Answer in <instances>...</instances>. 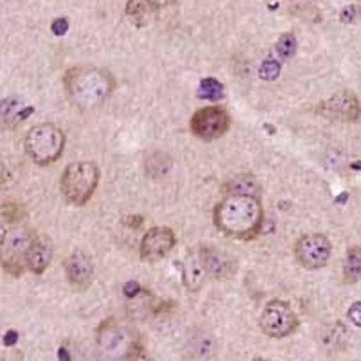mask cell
Instances as JSON below:
<instances>
[{"label": "cell", "mask_w": 361, "mask_h": 361, "mask_svg": "<svg viewBox=\"0 0 361 361\" xmlns=\"http://www.w3.org/2000/svg\"><path fill=\"white\" fill-rule=\"evenodd\" d=\"M264 211L259 196L226 195L214 209V225L234 239H254L261 232Z\"/></svg>", "instance_id": "obj_1"}, {"label": "cell", "mask_w": 361, "mask_h": 361, "mask_svg": "<svg viewBox=\"0 0 361 361\" xmlns=\"http://www.w3.org/2000/svg\"><path fill=\"white\" fill-rule=\"evenodd\" d=\"M65 90L72 104L81 110L97 108L116 90V80L104 68L72 67L63 78Z\"/></svg>", "instance_id": "obj_2"}, {"label": "cell", "mask_w": 361, "mask_h": 361, "mask_svg": "<svg viewBox=\"0 0 361 361\" xmlns=\"http://www.w3.org/2000/svg\"><path fill=\"white\" fill-rule=\"evenodd\" d=\"M101 171L94 162H75L65 167L60 178V189L63 198L71 205L83 207L94 196L99 185Z\"/></svg>", "instance_id": "obj_3"}, {"label": "cell", "mask_w": 361, "mask_h": 361, "mask_svg": "<svg viewBox=\"0 0 361 361\" xmlns=\"http://www.w3.org/2000/svg\"><path fill=\"white\" fill-rule=\"evenodd\" d=\"M65 135L60 126L51 123L36 124L25 135V151L29 159L38 166L56 162L63 153Z\"/></svg>", "instance_id": "obj_4"}, {"label": "cell", "mask_w": 361, "mask_h": 361, "mask_svg": "<svg viewBox=\"0 0 361 361\" xmlns=\"http://www.w3.org/2000/svg\"><path fill=\"white\" fill-rule=\"evenodd\" d=\"M36 235L24 226L8 231L4 243L0 245V266L13 277H20L27 268V254L31 250Z\"/></svg>", "instance_id": "obj_5"}, {"label": "cell", "mask_w": 361, "mask_h": 361, "mask_svg": "<svg viewBox=\"0 0 361 361\" xmlns=\"http://www.w3.org/2000/svg\"><path fill=\"white\" fill-rule=\"evenodd\" d=\"M298 327V317L288 302L271 300L261 314V329L270 338H286Z\"/></svg>", "instance_id": "obj_6"}, {"label": "cell", "mask_w": 361, "mask_h": 361, "mask_svg": "<svg viewBox=\"0 0 361 361\" xmlns=\"http://www.w3.org/2000/svg\"><path fill=\"white\" fill-rule=\"evenodd\" d=\"M232 119L221 106H205L191 117L192 135L202 140L221 139L231 130Z\"/></svg>", "instance_id": "obj_7"}, {"label": "cell", "mask_w": 361, "mask_h": 361, "mask_svg": "<svg viewBox=\"0 0 361 361\" xmlns=\"http://www.w3.org/2000/svg\"><path fill=\"white\" fill-rule=\"evenodd\" d=\"M333 245L324 234H306L302 235L295 246V257L298 264L306 270H318L329 262Z\"/></svg>", "instance_id": "obj_8"}, {"label": "cell", "mask_w": 361, "mask_h": 361, "mask_svg": "<svg viewBox=\"0 0 361 361\" xmlns=\"http://www.w3.org/2000/svg\"><path fill=\"white\" fill-rule=\"evenodd\" d=\"M317 111L322 117L343 123H354L361 116V104L356 94L350 90H341L329 99L322 101L317 106Z\"/></svg>", "instance_id": "obj_9"}, {"label": "cell", "mask_w": 361, "mask_h": 361, "mask_svg": "<svg viewBox=\"0 0 361 361\" xmlns=\"http://www.w3.org/2000/svg\"><path fill=\"white\" fill-rule=\"evenodd\" d=\"M175 245L176 235L169 226H153L140 241V257L147 262H157L169 255Z\"/></svg>", "instance_id": "obj_10"}, {"label": "cell", "mask_w": 361, "mask_h": 361, "mask_svg": "<svg viewBox=\"0 0 361 361\" xmlns=\"http://www.w3.org/2000/svg\"><path fill=\"white\" fill-rule=\"evenodd\" d=\"M94 261L83 250H75L65 261V275L67 281L74 290L85 291L92 286L94 282Z\"/></svg>", "instance_id": "obj_11"}, {"label": "cell", "mask_w": 361, "mask_h": 361, "mask_svg": "<svg viewBox=\"0 0 361 361\" xmlns=\"http://www.w3.org/2000/svg\"><path fill=\"white\" fill-rule=\"evenodd\" d=\"M202 255L203 261H205L209 277H214L218 281H226L238 270V264H235L234 259L231 255L223 254V252L212 250V248H203Z\"/></svg>", "instance_id": "obj_12"}, {"label": "cell", "mask_w": 361, "mask_h": 361, "mask_svg": "<svg viewBox=\"0 0 361 361\" xmlns=\"http://www.w3.org/2000/svg\"><path fill=\"white\" fill-rule=\"evenodd\" d=\"M205 277H209V274H207L202 250H192L191 254H187L185 264H183V284L187 290L198 291L203 286Z\"/></svg>", "instance_id": "obj_13"}, {"label": "cell", "mask_w": 361, "mask_h": 361, "mask_svg": "<svg viewBox=\"0 0 361 361\" xmlns=\"http://www.w3.org/2000/svg\"><path fill=\"white\" fill-rule=\"evenodd\" d=\"M52 259V246L47 239L35 238L31 250L27 254V268L32 274L40 275L47 270Z\"/></svg>", "instance_id": "obj_14"}, {"label": "cell", "mask_w": 361, "mask_h": 361, "mask_svg": "<svg viewBox=\"0 0 361 361\" xmlns=\"http://www.w3.org/2000/svg\"><path fill=\"white\" fill-rule=\"evenodd\" d=\"M225 195H252L259 196L261 192V183L257 182L254 175H248V173H241V175L232 176L228 182L223 187Z\"/></svg>", "instance_id": "obj_15"}, {"label": "cell", "mask_w": 361, "mask_h": 361, "mask_svg": "<svg viewBox=\"0 0 361 361\" xmlns=\"http://www.w3.org/2000/svg\"><path fill=\"white\" fill-rule=\"evenodd\" d=\"M343 277L349 282L361 281V246L349 248L343 259Z\"/></svg>", "instance_id": "obj_16"}, {"label": "cell", "mask_w": 361, "mask_h": 361, "mask_svg": "<svg viewBox=\"0 0 361 361\" xmlns=\"http://www.w3.org/2000/svg\"><path fill=\"white\" fill-rule=\"evenodd\" d=\"M20 99L16 97H8L0 101V126L9 128L18 123V114H20Z\"/></svg>", "instance_id": "obj_17"}, {"label": "cell", "mask_w": 361, "mask_h": 361, "mask_svg": "<svg viewBox=\"0 0 361 361\" xmlns=\"http://www.w3.org/2000/svg\"><path fill=\"white\" fill-rule=\"evenodd\" d=\"M171 167V159L166 153H151L146 159V173L151 178H162Z\"/></svg>", "instance_id": "obj_18"}, {"label": "cell", "mask_w": 361, "mask_h": 361, "mask_svg": "<svg viewBox=\"0 0 361 361\" xmlns=\"http://www.w3.org/2000/svg\"><path fill=\"white\" fill-rule=\"evenodd\" d=\"M200 97L209 101H216L223 97V85L214 78H205L200 83Z\"/></svg>", "instance_id": "obj_19"}, {"label": "cell", "mask_w": 361, "mask_h": 361, "mask_svg": "<svg viewBox=\"0 0 361 361\" xmlns=\"http://www.w3.org/2000/svg\"><path fill=\"white\" fill-rule=\"evenodd\" d=\"M297 51V40H295V36L291 32H286V35L281 36V40L277 44V52L281 56L282 60H288L291 56L295 54Z\"/></svg>", "instance_id": "obj_20"}, {"label": "cell", "mask_w": 361, "mask_h": 361, "mask_svg": "<svg viewBox=\"0 0 361 361\" xmlns=\"http://www.w3.org/2000/svg\"><path fill=\"white\" fill-rule=\"evenodd\" d=\"M279 74H281V63L274 60H268L262 63L261 71H259V75H261L264 81H274L277 80Z\"/></svg>", "instance_id": "obj_21"}, {"label": "cell", "mask_w": 361, "mask_h": 361, "mask_svg": "<svg viewBox=\"0 0 361 361\" xmlns=\"http://www.w3.org/2000/svg\"><path fill=\"white\" fill-rule=\"evenodd\" d=\"M2 216H4L9 223H15L20 221V219L24 218L25 211L24 207L16 205V203H6V205L2 207Z\"/></svg>", "instance_id": "obj_22"}, {"label": "cell", "mask_w": 361, "mask_h": 361, "mask_svg": "<svg viewBox=\"0 0 361 361\" xmlns=\"http://www.w3.org/2000/svg\"><path fill=\"white\" fill-rule=\"evenodd\" d=\"M347 317L356 327H361V302H354L347 311Z\"/></svg>", "instance_id": "obj_23"}, {"label": "cell", "mask_w": 361, "mask_h": 361, "mask_svg": "<svg viewBox=\"0 0 361 361\" xmlns=\"http://www.w3.org/2000/svg\"><path fill=\"white\" fill-rule=\"evenodd\" d=\"M51 31L54 32L56 36H63L67 35L68 31V20L67 18H56L51 25Z\"/></svg>", "instance_id": "obj_24"}, {"label": "cell", "mask_w": 361, "mask_h": 361, "mask_svg": "<svg viewBox=\"0 0 361 361\" xmlns=\"http://www.w3.org/2000/svg\"><path fill=\"white\" fill-rule=\"evenodd\" d=\"M124 295H126L128 298H133V297H137V295L140 293V284L139 282H135V281H131V282H126V284H124Z\"/></svg>", "instance_id": "obj_25"}, {"label": "cell", "mask_w": 361, "mask_h": 361, "mask_svg": "<svg viewBox=\"0 0 361 361\" xmlns=\"http://www.w3.org/2000/svg\"><path fill=\"white\" fill-rule=\"evenodd\" d=\"M2 341H4L6 347L16 345V341H18V333H16V331H13V329H9L8 333L4 334V338H2Z\"/></svg>", "instance_id": "obj_26"}, {"label": "cell", "mask_w": 361, "mask_h": 361, "mask_svg": "<svg viewBox=\"0 0 361 361\" xmlns=\"http://www.w3.org/2000/svg\"><path fill=\"white\" fill-rule=\"evenodd\" d=\"M146 2L151 8H166V6L175 4L176 0H146Z\"/></svg>", "instance_id": "obj_27"}, {"label": "cell", "mask_w": 361, "mask_h": 361, "mask_svg": "<svg viewBox=\"0 0 361 361\" xmlns=\"http://www.w3.org/2000/svg\"><path fill=\"white\" fill-rule=\"evenodd\" d=\"M6 235H8V231H6V226H4V223L0 221V245H2V243H4Z\"/></svg>", "instance_id": "obj_28"}, {"label": "cell", "mask_w": 361, "mask_h": 361, "mask_svg": "<svg viewBox=\"0 0 361 361\" xmlns=\"http://www.w3.org/2000/svg\"><path fill=\"white\" fill-rule=\"evenodd\" d=\"M347 200H349V192H341V195L336 198V203L338 205H341V203H345Z\"/></svg>", "instance_id": "obj_29"}, {"label": "cell", "mask_w": 361, "mask_h": 361, "mask_svg": "<svg viewBox=\"0 0 361 361\" xmlns=\"http://www.w3.org/2000/svg\"><path fill=\"white\" fill-rule=\"evenodd\" d=\"M58 357H60V360H63V361L71 360V356H68L67 349H60V350H58Z\"/></svg>", "instance_id": "obj_30"}]
</instances>
